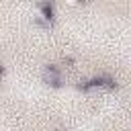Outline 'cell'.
Masks as SVG:
<instances>
[{"instance_id":"cell-1","label":"cell","mask_w":131,"mask_h":131,"mask_svg":"<svg viewBox=\"0 0 131 131\" xmlns=\"http://www.w3.org/2000/svg\"><path fill=\"white\" fill-rule=\"evenodd\" d=\"M43 80H45L47 84H57V82H59V74H57L53 68H49V70L43 72Z\"/></svg>"}]
</instances>
